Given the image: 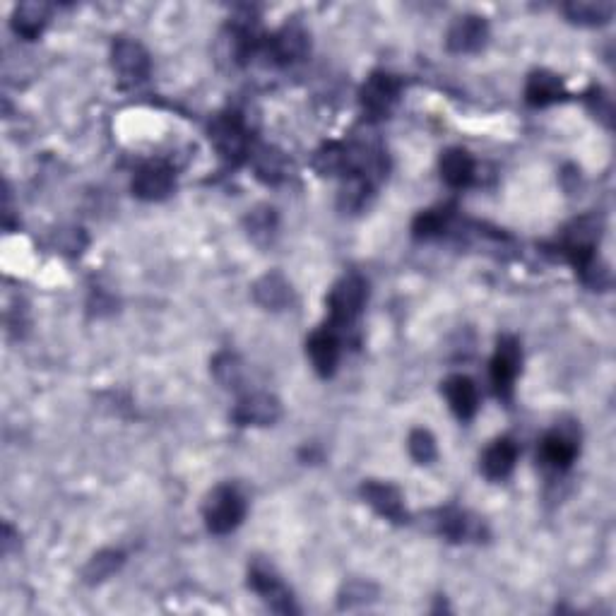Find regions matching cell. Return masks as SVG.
Masks as SVG:
<instances>
[{
    "label": "cell",
    "instance_id": "obj_9",
    "mask_svg": "<svg viewBox=\"0 0 616 616\" xmlns=\"http://www.w3.org/2000/svg\"><path fill=\"white\" fill-rule=\"evenodd\" d=\"M265 56L277 65H294L304 61L311 51L308 34L299 25H287L263 41Z\"/></svg>",
    "mask_w": 616,
    "mask_h": 616
},
{
    "label": "cell",
    "instance_id": "obj_19",
    "mask_svg": "<svg viewBox=\"0 0 616 616\" xmlns=\"http://www.w3.org/2000/svg\"><path fill=\"white\" fill-rule=\"evenodd\" d=\"M539 458L552 470L564 472L578 458V443L571 436H566L564 431H549L539 443Z\"/></svg>",
    "mask_w": 616,
    "mask_h": 616
},
{
    "label": "cell",
    "instance_id": "obj_25",
    "mask_svg": "<svg viewBox=\"0 0 616 616\" xmlns=\"http://www.w3.org/2000/svg\"><path fill=\"white\" fill-rule=\"evenodd\" d=\"M121 566H123V554L116 552V549H104V552L92 556L90 564H87L85 571H82V576H85V583L97 585L104 583L106 578L114 576Z\"/></svg>",
    "mask_w": 616,
    "mask_h": 616
},
{
    "label": "cell",
    "instance_id": "obj_7",
    "mask_svg": "<svg viewBox=\"0 0 616 616\" xmlns=\"http://www.w3.org/2000/svg\"><path fill=\"white\" fill-rule=\"evenodd\" d=\"M176 188L174 169L164 162H147L135 171L130 191L138 200L145 203H159V200L169 198Z\"/></svg>",
    "mask_w": 616,
    "mask_h": 616
},
{
    "label": "cell",
    "instance_id": "obj_11",
    "mask_svg": "<svg viewBox=\"0 0 616 616\" xmlns=\"http://www.w3.org/2000/svg\"><path fill=\"white\" fill-rule=\"evenodd\" d=\"M489 41V22L479 15H462L448 27L446 49L450 53H477L487 46Z\"/></svg>",
    "mask_w": 616,
    "mask_h": 616
},
{
    "label": "cell",
    "instance_id": "obj_28",
    "mask_svg": "<svg viewBox=\"0 0 616 616\" xmlns=\"http://www.w3.org/2000/svg\"><path fill=\"white\" fill-rule=\"evenodd\" d=\"M275 227H277V217L272 207H258V210H253L251 215H248V234H251L256 241L270 239Z\"/></svg>",
    "mask_w": 616,
    "mask_h": 616
},
{
    "label": "cell",
    "instance_id": "obj_2",
    "mask_svg": "<svg viewBox=\"0 0 616 616\" xmlns=\"http://www.w3.org/2000/svg\"><path fill=\"white\" fill-rule=\"evenodd\" d=\"M203 518L212 535H229L246 518V499L231 484H219L207 494L203 503Z\"/></svg>",
    "mask_w": 616,
    "mask_h": 616
},
{
    "label": "cell",
    "instance_id": "obj_16",
    "mask_svg": "<svg viewBox=\"0 0 616 616\" xmlns=\"http://www.w3.org/2000/svg\"><path fill=\"white\" fill-rule=\"evenodd\" d=\"M566 99V87L564 80L552 70H535L527 77L525 85V102L535 109H544V106H552L556 102H564Z\"/></svg>",
    "mask_w": 616,
    "mask_h": 616
},
{
    "label": "cell",
    "instance_id": "obj_20",
    "mask_svg": "<svg viewBox=\"0 0 616 616\" xmlns=\"http://www.w3.org/2000/svg\"><path fill=\"white\" fill-rule=\"evenodd\" d=\"M51 8L46 3H22L13 13V29L22 39H37L49 25Z\"/></svg>",
    "mask_w": 616,
    "mask_h": 616
},
{
    "label": "cell",
    "instance_id": "obj_22",
    "mask_svg": "<svg viewBox=\"0 0 616 616\" xmlns=\"http://www.w3.org/2000/svg\"><path fill=\"white\" fill-rule=\"evenodd\" d=\"M436 525L438 532L448 537L450 542H465L470 537H479V523H475V518H470V513L458 511V508L438 511Z\"/></svg>",
    "mask_w": 616,
    "mask_h": 616
},
{
    "label": "cell",
    "instance_id": "obj_21",
    "mask_svg": "<svg viewBox=\"0 0 616 616\" xmlns=\"http://www.w3.org/2000/svg\"><path fill=\"white\" fill-rule=\"evenodd\" d=\"M253 169L256 176L268 186H277L287 179V157L275 147L263 145L258 150H253Z\"/></svg>",
    "mask_w": 616,
    "mask_h": 616
},
{
    "label": "cell",
    "instance_id": "obj_27",
    "mask_svg": "<svg viewBox=\"0 0 616 616\" xmlns=\"http://www.w3.org/2000/svg\"><path fill=\"white\" fill-rule=\"evenodd\" d=\"M407 450H410L412 460L419 465H431L438 458L436 438L429 429H414L407 438Z\"/></svg>",
    "mask_w": 616,
    "mask_h": 616
},
{
    "label": "cell",
    "instance_id": "obj_1",
    "mask_svg": "<svg viewBox=\"0 0 616 616\" xmlns=\"http://www.w3.org/2000/svg\"><path fill=\"white\" fill-rule=\"evenodd\" d=\"M210 142L224 162L236 167L251 157V130H248L244 116L239 111H224L212 118Z\"/></svg>",
    "mask_w": 616,
    "mask_h": 616
},
{
    "label": "cell",
    "instance_id": "obj_13",
    "mask_svg": "<svg viewBox=\"0 0 616 616\" xmlns=\"http://www.w3.org/2000/svg\"><path fill=\"white\" fill-rule=\"evenodd\" d=\"M361 499L376 511L381 518L390 520V523H407L405 499H402L400 489L388 482H378V479H369L361 484Z\"/></svg>",
    "mask_w": 616,
    "mask_h": 616
},
{
    "label": "cell",
    "instance_id": "obj_17",
    "mask_svg": "<svg viewBox=\"0 0 616 616\" xmlns=\"http://www.w3.org/2000/svg\"><path fill=\"white\" fill-rule=\"evenodd\" d=\"M253 299L268 311H284V308L292 306L294 289L282 272H268L253 284Z\"/></svg>",
    "mask_w": 616,
    "mask_h": 616
},
{
    "label": "cell",
    "instance_id": "obj_26",
    "mask_svg": "<svg viewBox=\"0 0 616 616\" xmlns=\"http://www.w3.org/2000/svg\"><path fill=\"white\" fill-rule=\"evenodd\" d=\"M212 376L222 388H239L244 383V364L234 352H219L212 359Z\"/></svg>",
    "mask_w": 616,
    "mask_h": 616
},
{
    "label": "cell",
    "instance_id": "obj_18",
    "mask_svg": "<svg viewBox=\"0 0 616 616\" xmlns=\"http://www.w3.org/2000/svg\"><path fill=\"white\" fill-rule=\"evenodd\" d=\"M438 169H441V179L446 181L450 188H467L475 181L477 162L475 157L467 150H462V147H450V150L441 154Z\"/></svg>",
    "mask_w": 616,
    "mask_h": 616
},
{
    "label": "cell",
    "instance_id": "obj_10",
    "mask_svg": "<svg viewBox=\"0 0 616 616\" xmlns=\"http://www.w3.org/2000/svg\"><path fill=\"white\" fill-rule=\"evenodd\" d=\"M306 354L311 359L313 371L321 378H330L342 357V335L330 325H323L306 340Z\"/></svg>",
    "mask_w": 616,
    "mask_h": 616
},
{
    "label": "cell",
    "instance_id": "obj_15",
    "mask_svg": "<svg viewBox=\"0 0 616 616\" xmlns=\"http://www.w3.org/2000/svg\"><path fill=\"white\" fill-rule=\"evenodd\" d=\"M518 453H520L518 443H515L513 438L508 436L496 438L482 455L484 477H489L491 482H501V479L511 477V472L515 470V462H518Z\"/></svg>",
    "mask_w": 616,
    "mask_h": 616
},
{
    "label": "cell",
    "instance_id": "obj_6",
    "mask_svg": "<svg viewBox=\"0 0 616 616\" xmlns=\"http://www.w3.org/2000/svg\"><path fill=\"white\" fill-rule=\"evenodd\" d=\"M400 92L402 82L398 77L378 70V73H373L369 80L364 82V87H361V106H364V111L371 118H388L393 106L398 104Z\"/></svg>",
    "mask_w": 616,
    "mask_h": 616
},
{
    "label": "cell",
    "instance_id": "obj_29",
    "mask_svg": "<svg viewBox=\"0 0 616 616\" xmlns=\"http://www.w3.org/2000/svg\"><path fill=\"white\" fill-rule=\"evenodd\" d=\"M369 597H376V588L369 583H349L345 592H342V607H352L354 602L366 604L369 602Z\"/></svg>",
    "mask_w": 616,
    "mask_h": 616
},
{
    "label": "cell",
    "instance_id": "obj_23",
    "mask_svg": "<svg viewBox=\"0 0 616 616\" xmlns=\"http://www.w3.org/2000/svg\"><path fill=\"white\" fill-rule=\"evenodd\" d=\"M566 17L576 25H588V27H600L607 25L614 15L612 3H602V0H578V3H568L564 8Z\"/></svg>",
    "mask_w": 616,
    "mask_h": 616
},
{
    "label": "cell",
    "instance_id": "obj_8",
    "mask_svg": "<svg viewBox=\"0 0 616 616\" xmlns=\"http://www.w3.org/2000/svg\"><path fill=\"white\" fill-rule=\"evenodd\" d=\"M111 65H114L116 75L121 77L123 82H130V85H138V82L147 80L150 75L152 63H150V53L145 51V46L140 41L121 37L114 41V49H111Z\"/></svg>",
    "mask_w": 616,
    "mask_h": 616
},
{
    "label": "cell",
    "instance_id": "obj_4",
    "mask_svg": "<svg viewBox=\"0 0 616 616\" xmlns=\"http://www.w3.org/2000/svg\"><path fill=\"white\" fill-rule=\"evenodd\" d=\"M520 366H523V349L520 342L511 335L499 337V345H496L494 357L489 364V378L494 385V393L499 395V400L511 402L515 393V381L520 376Z\"/></svg>",
    "mask_w": 616,
    "mask_h": 616
},
{
    "label": "cell",
    "instance_id": "obj_12",
    "mask_svg": "<svg viewBox=\"0 0 616 616\" xmlns=\"http://www.w3.org/2000/svg\"><path fill=\"white\" fill-rule=\"evenodd\" d=\"M231 417L239 426H272L280 422L282 402L270 393H251L236 402Z\"/></svg>",
    "mask_w": 616,
    "mask_h": 616
},
{
    "label": "cell",
    "instance_id": "obj_5",
    "mask_svg": "<svg viewBox=\"0 0 616 616\" xmlns=\"http://www.w3.org/2000/svg\"><path fill=\"white\" fill-rule=\"evenodd\" d=\"M248 585H251L253 592H258V595L270 604L272 612L280 614L299 612L294 604L292 592L287 590V585H284L282 578L277 576L275 568L263 564V561H256V564L248 568Z\"/></svg>",
    "mask_w": 616,
    "mask_h": 616
},
{
    "label": "cell",
    "instance_id": "obj_3",
    "mask_svg": "<svg viewBox=\"0 0 616 616\" xmlns=\"http://www.w3.org/2000/svg\"><path fill=\"white\" fill-rule=\"evenodd\" d=\"M366 299H369V284L364 277L347 275L335 284L333 292L328 294V313L330 328H335L342 335V330L352 328L357 318L364 311Z\"/></svg>",
    "mask_w": 616,
    "mask_h": 616
},
{
    "label": "cell",
    "instance_id": "obj_24",
    "mask_svg": "<svg viewBox=\"0 0 616 616\" xmlns=\"http://www.w3.org/2000/svg\"><path fill=\"white\" fill-rule=\"evenodd\" d=\"M450 219H453V212L448 207H436V210H426L419 212L412 222V234L417 239H436V236L446 234L450 227Z\"/></svg>",
    "mask_w": 616,
    "mask_h": 616
},
{
    "label": "cell",
    "instance_id": "obj_14",
    "mask_svg": "<svg viewBox=\"0 0 616 616\" xmlns=\"http://www.w3.org/2000/svg\"><path fill=\"white\" fill-rule=\"evenodd\" d=\"M443 395L460 422H470L479 410V388L470 376H462V373L448 376L443 383Z\"/></svg>",
    "mask_w": 616,
    "mask_h": 616
}]
</instances>
